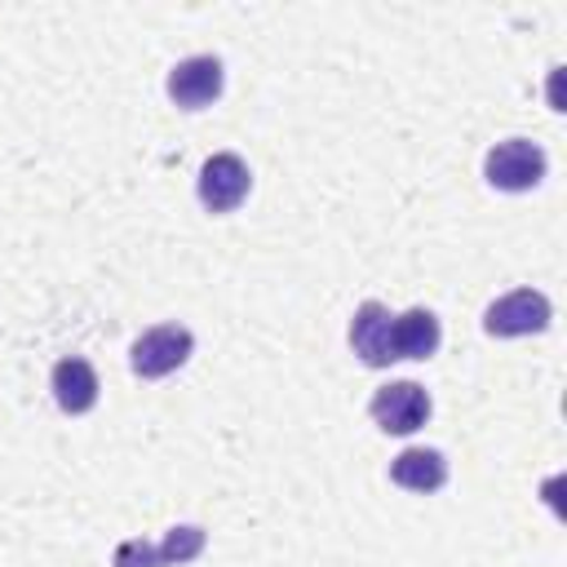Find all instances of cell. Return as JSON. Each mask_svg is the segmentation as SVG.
<instances>
[{"mask_svg": "<svg viewBox=\"0 0 567 567\" xmlns=\"http://www.w3.org/2000/svg\"><path fill=\"white\" fill-rule=\"evenodd\" d=\"M190 350H195L190 328H182V323H155V328H146V332L133 341L128 368H133L142 381H159V377L177 372V368L190 359Z\"/></svg>", "mask_w": 567, "mask_h": 567, "instance_id": "1", "label": "cell"}, {"mask_svg": "<svg viewBox=\"0 0 567 567\" xmlns=\"http://www.w3.org/2000/svg\"><path fill=\"white\" fill-rule=\"evenodd\" d=\"M545 168H549L545 151L536 142H527V137H505L483 159V177L496 190H532V186L545 182Z\"/></svg>", "mask_w": 567, "mask_h": 567, "instance_id": "2", "label": "cell"}, {"mask_svg": "<svg viewBox=\"0 0 567 567\" xmlns=\"http://www.w3.org/2000/svg\"><path fill=\"white\" fill-rule=\"evenodd\" d=\"M554 319V306L545 292L536 288H514L505 297H496L487 310H483V332L487 337H532V332H545Z\"/></svg>", "mask_w": 567, "mask_h": 567, "instance_id": "3", "label": "cell"}, {"mask_svg": "<svg viewBox=\"0 0 567 567\" xmlns=\"http://www.w3.org/2000/svg\"><path fill=\"white\" fill-rule=\"evenodd\" d=\"M248 186H252V173L235 151L208 155L199 164V177H195V195L208 213H235L248 199Z\"/></svg>", "mask_w": 567, "mask_h": 567, "instance_id": "4", "label": "cell"}, {"mask_svg": "<svg viewBox=\"0 0 567 567\" xmlns=\"http://www.w3.org/2000/svg\"><path fill=\"white\" fill-rule=\"evenodd\" d=\"M430 394L416 381H390L381 390H372L368 399V416L385 430V434H412L430 421Z\"/></svg>", "mask_w": 567, "mask_h": 567, "instance_id": "5", "label": "cell"}, {"mask_svg": "<svg viewBox=\"0 0 567 567\" xmlns=\"http://www.w3.org/2000/svg\"><path fill=\"white\" fill-rule=\"evenodd\" d=\"M221 84H226V71H221V58H213V53L182 58V62L168 71V80H164L168 97H173L182 111H204L208 102L221 97Z\"/></svg>", "mask_w": 567, "mask_h": 567, "instance_id": "6", "label": "cell"}, {"mask_svg": "<svg viewBox=\"0 0 567 567\" xmlns=\"http://www.w3.org/2000/svg\"><path fill=\"white\" fill-rule=\"evenodd\" d=\"M49 390H53V399H58L62 412L80 416V412H89V408L97 403V390H102V385H97V372H93L89 359L66 354V359L53 363V372H49Z\"/></svg>", "mask_w": 567, "mask_h": 567, "instance_id": "7", "label": "cell"}, {"mask_svg": "<svg viewBox=\"0 0 567 567\" xmlns=\"http://www.w3.org/2000/svg\"><path fill=\"white\" fill-rule=\"evenodd\" d=\"M390 323H394V315L381 301H363L354 310V319H350V346H354V354L368 368L394 363V354H390Z\"/></svg>", "mask_w": 567, "mask_h": 567, "instance_id": "8", "label": "cell"}, {"mask_svg": "<svg viewBox=\"0 0 567 567\" xmlns=\"http://www.w3.org/2000/svg\"><path fill=\"white\" fill-rule=\"evenodd\" d=\"M439 341H443V328H439L434 310H425V306H412V310L394 315V323H390L394 359H430L439 350Z\"/></svg>", "mask_w": 567, "mask_h": 567, "instance_id": "9", "label": "cell"}, {"mask_svg": "<svg viewBox=\"0 0 567 567\" xmlns=\"http://www.w3.org/2000/svg\"><path fill=\"white\" fill-rule=\"evenodd\" d=\"M390 483H399L403 492H439L447 483V461L439 447H403L394 461H390Z\"/></svg>", "mask_w": 567, "mask_h": 567, "instance_id": "10", "label": "cell"}, {"mask_svg": "<svg viewBox=\"0 0 567 567\" xmlns=\"http://www.w3.org/2000/svg\"><path fill=\"white\" fill-rule=\"evenodd\" d=\"M204 545H208L204 527H195V523L168 527V532H164V545H159V563H164V567H182V563L199 558V554H204Z\"/></svg>", "mask_w": 567, "mask_h": 567, "instance_id": "11", "label": "cell"}, {"mask_svg": "<svg viewBox=\"0 0 567 567\" xmlns=\"http://www.w3.org/2000/svg\"><path fill=\"white\" fill-rule=\"evenodd\" d=\"M111 567H164V563H159V545H151V540H142V536L120 540Z\"/></svg>", "mask_w": 567, "mask_h": 567, "instance_id": "12", "label": "cell"}]
</instances>
